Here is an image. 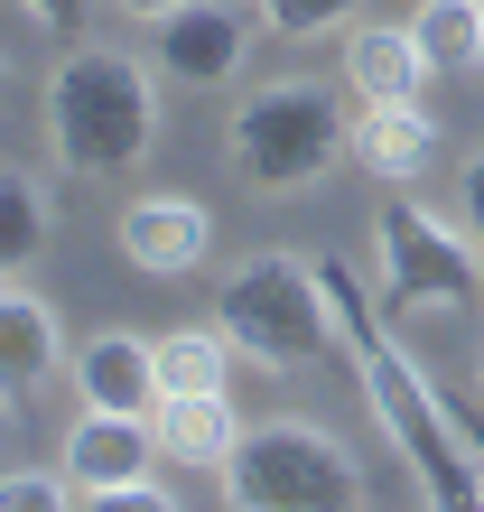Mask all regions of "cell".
<instances>
[{
  "mask_svg": "<svg viewBox=\"0 0 484 512\" xmlns=\"http://www.w3.org/2000/svg\"><path fill=\"white\" fill-rule=\"evenodd\" d=\"M47 140L75 177H140L159 149V66L75 38L47 75Z\"/></svg>",
  "mask_w": 484,
  "mask_h": 512,
  "instance_id": "obj_1",
  "label": "cell"
},
{
  "mask_svg": "<svg viewBox=\"0 0 484 512\" xmlns=\"http://www.w3.org/2000/svg\"><path fill=\"white\" fill-rule=\"evenodd\" d=\"M224 159H233L242 187L298 196V187H317V177H336V168L354 159V122H345L336 84H317V75H270V84H252V94L233 103Z\"/></svg>",
  "mask_w": 484,
  "mask_h": 512,
  "instance_id": "obj_2",
  "label": "cell"
},
{
  "mask_svg": "<svg viewBox=\"0 0 484 512\" xmlns=\"http://www.w3.org/2000/svg\"><path fill=\"white\" fill-rule=\"evenodd\" d=\"M224 512H363V466L326 419H252L224 457Z\"/></svg>",
  "mask_w": 484,
  "mask_h": 512,
  "instance_id": "obj_3",
  "label": "cell"
},
{
  "mask_svg": "<svg viewBox=\"0 0 484 512\" xmlns=\"http://www.w3.org/2000/svg\"><path fill=\"white\" fill-rule=\"evenodd\" d=\"M215 326L233 336L242 364L261 373H298L336 345V317H326V289H317V261L308 252H242L215 289Z\"/></svg>",
  "mask_w": 484,
  "mask_h": 512,
  "instance_id": "obj_4",
  "label": "cell"
},
{
  "mask_svg": "<svg viewBox=\"0 0 484 512\" xmlns=\"http://www.w3.org/2000/svg\"><path fill=\"white\" fill-rule=\"evenodd\" d=\"M466 243H475V233H466V224H447L438 205H419V196H382V215H373L382 308H401V317L466 308V298L484 289V261H475Z\"/></svg>",
  "mask_w": 484,
  "mask_h": 512,
  "instance_id": "obj_5",
  "label": "cell"
},
{
  "mask_svg": "<svg viewBox=\"0 0 484 512\" xmlns=\"http://www.w3.org/2000/svg\"><path fill=\"white\" fill-rule=\"evenodd\" d=\"M252 38H261V10L196 0V10L149 28V66H159V84H187V94H233L252 75Z\"/></svg>",
  "mask_w": 484,
  "mask_h": 512,
  "instance_id": "obj_6",
  "label": "cell"
},
{
  "mask_svg": "<svg viewBox=\"0 0 484 512\" xmlns=\"http://www.w3.org/2000/svg\"><path fill=\"white\" fill-rule=\"evenodd\" d=\"M112 243H121V261H131V270H149V280H177V270L205 261V243H215V215H205L196 196H177V187H140V196H121Z\"/></svg>",
  "mask_w": 484,
  "mask_h": 512,
  "instance_id": "obj_7",
  "label": "cell"
},
{
  "mask_svg": "<svg viewBox=\"0 0 484 512\" xmlns=\"http://www.w3.org/2000/svg\"><path fill=\"white\" fill-rule=\"evenodd\" d=\"M66 475H75V494L140 485V475H159V429H149L140 410H75V429H66Z\"/></svg>",
  "mask_w": 484,
  "mask_h": 512,
  "instance_id": "obj_8",
  "label": "cell"
},
{
  "mask_svg": "<svg viewBox=\"0 0 484 512\" xmlns=\"http://www.w3.org/2000/svg\"><path fill=\"white\" fill-rule=\"evenodd\" d=\"M75 410H159V345L149 336H131V326H103V336H84V354H75Z\"/></svg>",
  "mask_w": 484,
  "mask_h": 512,
  "instance_id": "obj_9",
  "label": "cell"
},
{
  "mask_svg": "<svg viewBox=\"0 0 484 512\" xmlns=\"http://www.w3.org/2000/svg\"><path fill=\"white\" fill-rule=\"evenodd\" d=\"M345 94L354 103H419L429 94V56H419V38H410V19H354L345 28Z\"/></svg>",
  "mask_w": 484,
  "mask_h": 512,
  "instance_id": "obj_10",
  "label": "cell"
},
{
  "mask_svg": "<svg viewBox=\"0 0 484 512\" xmlns=\"http://www.w3.org/2000/svg\"><path fill=\"white\" fill-rule=\"evenodd\" d=\"M75 354H66V326L38 289H10L0 280V410H19L38 382H56Z\"/></svg>",
  "mask_w": 484,
  "mask_h": 512,
  "instance_id": "obj_11",
  "label": "cell"
},
{
  "mask_svg": "<svg viewBox=\"0 0 484 512\" xmlns=\"http://www.w3.org/2000/svg\"><path fill=\"white\" fill-rule=\"evenodd\" d=\"M438 159V122L429 103H354V168L373 187H410Z\"/></svg>",
  "mask_w": 484,
  "mask_h": 512,
  "instance_id": "obj_12",
  "label": "cell"
},
{
  "mask_svg": "<svg viewBox=\"0 0 484 512\" xmlns=\"http://www.w3.org/2000/svg\"><path fill=\"white\" fill-rule=\"evenodd\" d=\"M149 429H159V457H168V466H205V475H224V457L242 447L233 391H159Z\"/></svg>",
  "mask_w": 484,
  "mask_h": 512,
  "instance_id": "obj_13",
  "label": "cell"
},
{
  "mask_svg": "<svg viewBox=\"0 0 484 512\" xmlns=\"http://www.w3.org/2000/svg\"><path fill=\"white\" fill-rule=\"evenodd\" d=\"M47 233H56V196L28 168H0V280H19L47 252Z\"/></svg>",
  "mask_w": 484,
  "mask_h": 512,
  "instance_id": "obj_14",
  "label": "cell"
},
{
  "mask_svg": "<svg viewBox=\"0 0 484 512\" xmlns=\"http://www.w3.org/2000/svg\"><path fill=\"white\" fill-rule=\"evenodd\" d=\"M233 336L224 326H168L159 336V382L168 391H233Z\"/></svg>",
  "mask_w": 484,
  "mask_h": 512,
  "instance_id": "obj_15",
  "label": "cell"
},
{
  "mask_svg": "<svg viewBox=\"0 0 484 512\" xmlns=\"http://www.w3.org/2000/svg\"><path fill=\"white\" fill-rule=\"evenodd\" d=\"M410 38H419V56H429L438 75L484 66V0H419V10H410Z\"/></svg>",
  "mask_w": 484,
  "mask_h": 512,
  "instance_id": "obj_16",
  "label": "cell"
},
{
  "mask_svg": "<svg viewBox=\"0 0 484 512\" xmlns=\"http://www.w3.org/2000/svg\"><path fill=\"white\" fill-rule=\"evenodd\" d=\"M252 10H261L270 38H298V47H308V38H326V28H354L363 0H252Z\"/></svg>",
  "mask_w": 484,
  "mask_h": 512,
  "instance_id": "obj_17",
  "label": "cell"
},
{
  "mask_svg": "<svg viewBox=\"0 0 484 512\" xmlns=\"http://www.w3.org/2000/svg\"><path fill=\"white\" fill-rule=\"evenodd\" d=\"M0 512H75V475L66 466H10L0 475Z\"/></svg>",
  "mask_w": 484,
  "mask_h": 512,
  "instance_id": "obj_18",
  "label": "cell"
},
{
  "mask_svg": "<svg viewBox=\"0 0 484 512\" xmlns=\"http://www.w3.org/2000/svg\"><path fill=\"white\" fill-rule=\"evenodd\" d=\"M75 512H177V494L159 485V475H140V485H103V494H84Z\"/></svg>",
  "mask_w": 484,
  "mask_h": 512,
  "instance_id": "obj_19",
  "label": "cell"
},
{
  "mask_svg": "<svg viewBox=\"0 0 484 512\" xmlns=\"http://www.w3.org/2000/svg\"><path fill=\"white\" fill-rule=\"evenodd\" d=\"M19 10H28V28H47V38H75L94 0H19Z\"/></svg>",
  "mask_w": 484,
  "mask_h": 512,
  "instance_id": "obj_20",
  "label": "cell"
},
{
  "mask_svg": "<svg viewBox=\"0 0 484 512\" xmlns=\"http://www.w3.org/2000/svg\"><path fill=\"white\" fill-rule=\"evenodd\" d=\"M457 224L484 243V159H466V177H457Z\"/></svg>",
  "mask_w": 484,
  "mask_h": 512,
  "instance_id": "obj_21",
  "label": "cell"
},
{
  "mask_svg": "<svg viewBox=\"0 0 484 512\" xmlns=\"http://www.w3.org/2000/svg\"><path fill=\"white\" fill-rule=\"evenodd\" d=\"M131 28H159V19H177V10H196V0H112Z\"/></svg>",
  "mask_w": 484,
  "mask_h": 512,
  "instance_id": "obj_22",
  "label": "cell"
},
{
  "mask_svg": "<svg viewBox=\"0 0 484 512\" xmlns=\"http://www.w3.org/2000/svg\"><path fill=\"white\" fill-rule=\"evenodd\" d=\"M457 419H466V438H475V457H484V419H475V410H457Z\"/></svg>",
  "mask_w": 484,
  "mask_h": 512,
  "instance_id": "obj_23",
  "label": "cell"
},
{
  "mask_svg": "<svg viewBox=\"0 0 484 512\" xmlns=\"http://www.w3.org/2000/svg\"><path fill=\"white\" fill-rule=\"evenodd\" d=\"M475 391H484V354H475Z\"/></svg>",
  "mask_w": 484,
  "mask_h": 512,
  "instance_id": "obj_24",
  "label": "cell"
}]
</instances>
